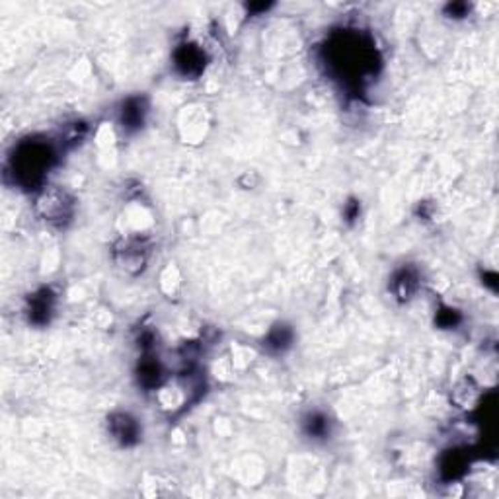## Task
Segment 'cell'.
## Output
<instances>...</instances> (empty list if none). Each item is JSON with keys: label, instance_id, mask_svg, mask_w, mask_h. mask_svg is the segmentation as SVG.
Segmentation results:
<instances>
[{"label": "cell", "instance_id": "6da1fadb", "mask_svg": "<svg viewBox=\"0 0 499 499\" xmlns=\"http://www.w3.org/2000/svg\"><path fill=\"white\" fill-rule=\"evenodd\" d=\"M37 213L49 222H63L73 215V199L71 195L59 189L57 185H45L37 195Z\"/></svg>", "mask_w": 499, "mask_h": 499}, {"label": "cell", "instance_id": "7a4b0ae2", "mask_svg": "<svg viewBox=\"0 0 499 499\" xmlns=\"http://www.w3.org/2000/svg\"><path fill=\"white\" fill-rule=\"evenodd\" d=\"M176 66L184 76H197L203 71V53L197 45H182L176 51Z\"/></svg>", "mask_w": 499, "mask_h": 499}, {"label": "cell", "instance_id": "3957f363", "mask_svg": "<svg viewBox=\"0 0 499 499\" xmlns=\"http://www.w3.org/2000/svg\"><path fill=\"white\" fill-rule=\"evenodd\" d=\"M111 433L115 439H120L123 444L133 443L139 435V427L135 424V419L129 417L127 414H120V416H113L110 421Z\"/></svg>", "mask_w": 499, "mask_h": 499}, {"label": "cell", "instance_id": "277c9868", "mask_svg": "<svg viewBox=\"0 0 499 499\" xmlns=\"http://www.w3.org/2000/svg\"><path fill=\"white\" fill-rule=\"evenodd\" d=\"M117 261H120V266L125 271H139L145 263H147V254H145V249H143V246H140L139 242H131V244H127L125 248L120 252V258H117Z\"/></svg>", "mask_w": 499, "mask_h": 499}, {"label": "cell", "instance_id": "5b68a950", "mask_svg": "<svg viewBox=\"0 0 499 499\" xmlns=\"http://www.w3.org/2000/svg\"><path fill=\"white\" fill-rule=\"evenodd\" d=\"M51 303H53V296L49 295L47 289L41 291V295L31 296V305H29V316H31V320L37 324L47 322V318H49L51 310H53Z\"/></svg>", "mask_w": 499, "mask_h": 499}, {"label": "cell", "instance_id": "8992f818", "mask_svg": "<svg viewBox=\"0 0 499 499\" xmlns=\"http://www.w3.org/2000/svg\"><path fill=\"white\" fill-rule=\"evenodd\" d=\"M143 113H145V110H143V102H140L139 98H133V100H127L125 102V106H123V111H121V123H123V127H139L140 123H143Z\"/></svg>", "mask_w": 499, "mask_h": 499}, {"label": "cell", "instance_id": "52a82bcc", "mask_svg": "<svg viewBox=\"0 0 499 499\" xmlns=\"http://www.w3.org/2000/svg\"><path fill=\"white\" fill-rule=\"evenodd\" d=\"M416 287V277H414V273H410V271H402V273H398L396 279H394V293H396L400 298H410V296L414 295Z\"/></svg>", "mask_w": 499, "mask_h": 499}, {"label": "cell", "instance_id": "ba28073f", "mask_svg": "<svg viewBox=\"0 0 499 499\" xmlns=\"http://www.w3.org/2000/svg\"><path fill=\"white\" fill-rule=\"evenodd\" d=\"M289 343H291V333L287 332L285 328H275L273 332L269 333L268 345H271V347H277V349H285Z\"/></svg>", "mask_w": 499, "mask_h": 499}]
</instances>
